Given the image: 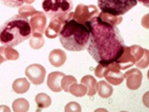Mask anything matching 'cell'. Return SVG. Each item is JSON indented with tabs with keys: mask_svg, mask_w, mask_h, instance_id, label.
Returning a JSON list of instances; mask_svg holds the SVG:
<instances>
[{
	"mask_svg": "<svg viewBox=\"0 0 149 112\" xmlns=\"http://www.w3.org/2000/svg\"><path fill=\"white\" fill-rule=\"evenodd\" d=\"M97 91L101 97L107 99V97L111 96L113 89H112V86L107 81H100L99 83H97Z\"/></svg>",
	"mask_w": 149,
	"mask_h": 112,
	"instance_id": "16",
	"label": "cell"
},
{
	"mask_svg": "<svg viewBox=\"0 0 149 112\" xmlns=\"http://www.w3.org/2000/svg\"><path fill=\"white\" fill-rule=\"evenodd\" d=\"M37 13V10L34 8L33 6H31L29 4H26V6H20L18 11V15L22 18H26L29 19V17H32L34 14Z\"/></svg>",
	"mask_w": 149,
	"mask_h": 112,
	"instance_id": "24",
	"label": "cell"
},
{
	"mask_svg": "<svg viewBox=\"0 0 149 112\" xmlns=\"http://www.w3.org/2000/svg\"><path fill=\"white\" fill-rule=\"evenodd\" d=\"M64 111L65 112H81L82 109H81V106L78 104L77 102H70V103H68V104L65 106Z\"/></svg>",
	"mask_w": 149,
	"mask_h": 112,
	"instance_id": "27",
	"label": "cell"
},
{
	"mask_svg": "<svg viewBox=\"0 0 149 112\" xmlns=\"http://www.w3.org/2000/svg\"><path fill=\"white\" fill-rule=\"evenodd\" d=\"M100 13L98 8L95 6H85V4H79L76 8V11L74 13V19L76 21L80 22L82 24H85L88 20H91L93 17L98 16Z\"/></svg>",
	"mask_w": 149,
	"mask_h": 112,
	"instance_id": "6",
	"label": "cell"
},
{
	"mask_svg": "<svg viewBox=\"0 0 149 112\" xmlns=\"http://www.w3.org/2000/svg\"><path fill=\"white\" fill-rule=\"evenodd\" d=\"M105 71H106V66H104V65H102V64H98V66H97L96 69H95V75H96V77L101 79V77H104Z\"/></svg>",
	"mask_w": 149,
	"mask_h": 112,
	"instance_id": "28",
	"label": "cell"
},
{
	"mask_svg": "<svg viewBox=\"0 0 149 112\" xmlns=\"http://www.w3.org/2000/svg\"><path fill=\"white\" fill-rule=\"evenodd\" d=\"M136 1H138V2L143 3L145 6H149V0H136Z\"/></svg>",
	"mask_w": 149,
	"mask_h": 112,
	"instance_id": "30",
	"label": "cell"
},
{
	"mask_svg": "<svg viewBox=\"0 0 149 112\" xmlns=\"http://www.w3.org/2000/svg\"><path fill=\"white\" fill-rule=\"evenodd\" d=\"M29 25L32 28V34H40L43 35L46 27V16L42 12L37 11L32 17H29Z\"/></svg>",
	"mask_w": 149,
	"mask_h": 112,
	"instance_id": "9",
	"label": "cell"
},
{
	"mask_svg": "<svg viewBox=\"0 0 149 112\" xmlns=\"http://www.w3.org/2000/svg\"><path fill=\"white\" fill-rule=\"evenodd\" d=\"M29 89V82L25 79V77H20L17 79L16 81H14L13 83V90L18 94H23L25 93Z\"/></svg>",
	"mask_w": 149,
	"mask_h": 112,
	"instance_id": "18",
	"label": "cell"
},
{
	"mask_svg": "<svg viewBox=\"0 0 149 112\" xmlns=\"http://www.w3.org/2000/svg\"><path fill=\"white\" fill-rule=\"evenodd\" d=\"M124 79H126V85L128 89L130 90H136L141 87L142 80H143V75L140 69L138 68H132L129 69L124 73Z\"/></svg>",
	"mask_w": 149,
	"mask_h": 112,
	"instance_id": "8",
	"label": "cell"
},
{
	"mask_svg": "<svg viewBox=\"0 0 149 112\" xmlns=\"http://www.w3.org/2000/svg\"><path fill=\"white\" fill-rule=\"evenodd\" d=\"M32 36L29 19L15 15L0 26V43L3 46L15 47Z\"/></svg>",
	"mask_w": 149,
	"mask_h": 112,
	"instance_id": "3",
	"label": "cell"
},
{
	"mask_svg": "<svg viewBox=\"0 0 149 112\" xmlns=\"http://www.w3.org/2000/svg\"><path fill=\"white\" fill-rule=\"evenodd\" d=\"M62 25H63V22L60 19L52 18L47 27L44 30V34L49 39H55V38L59 37V34H60V30L62 28Z\"/></svg>",
	"mask_w": 149,
	"mask_h": 112,
	"instance_id": "11",
	"label": "cell"
},
{
	"mask_svg": "<svg viewBox=\"0 0 149 112\" xmlns=\"http://www.w3.org/2000/svg\"><path fill=\"white\" fill-rule=\"evenodd\" d=\"M36 104L38 106V110L47 108L52 105V99L51 96L47 95L46 93H38L35 97Z\"/></svg>",
	"mask_w": 149,
	"mask_h": 112,
	"instance_id": "19",
	"label": "cell"
},
{
	"mask_svg": "<svg viewBox=\"0 0 149 112\" xmlns=\"http://www.w3.org/2000/svg\"><path fill=\"white\" fill-rule=\"evenodd\" d=\"M59 37L65 49L69 51H82L87 48L89 30L85 24L76 21L72 17L63 23Z\"/></svg>",
	"mask_w": 149,
	"mask_h": 112,
	"instance_id": "2",
	"label": "cell"
},
{
	"mask_svg": "<svg viewBox=\"0 0 149 112\" xmlns=\"http://www.w3.org/2000/svg\"><path fill=\"white\" fill-rule=\"evenodd\" d=\"M129 49L134 58V65L139 68H146L148 66V50L139 45L129 46Z\"/></svg>",
	"mask_w": 149,
	"mask_h": 112,
	"instance_id": "10",
	"label": "cell"
},
{
	"mask_svg": "<svg viewBox=\"0 0 149 112\" xmlns=\"http://www.w3.org/2000/svg\"><path fill=\"white\" fill-rule=\"evenodd\" d=\"M85 25L89 30L87 50L93 59L104 66L117 61L126 46L119 28L98 16L88 20Z\"/></svg>",
	"mask_w": 149,
	"mask_h": 112,
	"instance_id": "1",
	"label": "cell"
},
{
	"mask_svg": "<svg viewBox=\"0 0 149 112\" xmlns=\"http://www.w3.org/2000/svg\"><path fill=\"white\" fill-rule=\"evenodd\" d=\"M117 62L119 63V65H120L121 70H125L126 68H129V67H131L132 65H134V58H133V56L131 55L129 47L125 46L124 51H123V53L120 56V58L117 60Z\"/></svg>",
	"mask_w": 149,
	"mask_h": 112,
	"instance_id": "13",
	"label": "cell"
},
{
	"mask_svg": "<svg viewBox=\"0 0 149 112\" xmlns=\"http://www.w3.org/2000/svg\"><path fill=\"white\" fill-rule=\"evenodd\" d=\"M98 17L101 20H103L104 22H107V23L109 24H112V25H115V26H117V25H119V24L122 22V16H115V15H111V14H107V13H103V12H101V13L98 14Z\"/></svg>",
	"mask_w": 149,
	"mask_h": 112,
	"instance_id": "20",
	"label": "cell"
},
{
	"mask_svg": "<svg viewBox=\"0 0 149 112\" xmlns=\"http://www.w3.org/2000/svg\"><path fill=\"white\" fill-rule=\"evenodd\" d=\"M25 75L34 85H41L45 79L46 70L40 64H32L25 69Z\"/></svg>",
	"mask_w": 149,
	"mask_h": 112,
	"instance_id": "7",
	"label": "cell"
},
{
	"mask_svg": "<svg viewBox=\"0 0 149 112\" xmlns=\"http://www.w3.org/2000/svg\"><path fill=\"white\" fill-rule=\"evenodd\" d=\"M81 84L86 86L87 94L89 96H93L97 92V81L91 75H85L81 79Z\"/></svg>",
	"mask_w": 149,
	"mask_h": 112,
	"instance_id": "17",
	"label": "cell"
},
{
	"mask_svg": "<svg viewBox=\"0 0 149 112\" xmlns=\"http://www.w3.org/2000/svg\"><path fill=\"white\" fill-rule=\"evenodd\" d=\"M0 111H6V112H10V108L8 106H0Z\"/></svg>",
	"mask_w": 149,
	"mask_h": 112,
	"instance_id": "29",
	"label": "cell"
},
{
	"mask_svg": "<svg viewBox=\"0 0 149 112\" xmlns=\"http://www.w3.org/2000/svg\"><path fill=\"white\" fill-rule=\"evenodd\" d=\"M48 61L54 67H60L66 61V53L61 49H54L49 53Z\"/></svg>",
	"mask_w": 149,
	"mask_h": 112,
	"instance_id": "14",
	"label": "cell"
},
{
	"mask_svg": "<svg viewBox=\"0 0 149 112\" xmlns=\"http://www.w3.org/2000/svg\"><path fill=\"white\" fill-rule=\"evenodd\" d=\"M0 2L8 8H20L22 6L24 1L23 0H0Z\"/></svg>",
	"mask_w": 149,
	"mask_h": 112,
	"instance_id": "26",
	"label": "cell"
},
{
	"mask_svg": "<svg viewBox=\"0 0 149 112\" xmlns=\"http://www.w3.org/2000/svg\"><path fill=\"white\" fill-rule=\"evenodd\" d=\"M64 73L59 71H54L51 72L47 77V86L48 88L51 89L54 92H60L62 90L61 87V80L64 77Z\"/></svg>",
	"mask_w": 149,
	"mask_h": 112,
	"instance_id": "12",
	"label": "cell"
},
{
	"mask_svg": "<svg viewBox=\"0 0 149 112\" xmlns=\"http://www.w3.org/2000/svg\"><path fill=\"white\" fill-rule=\"evenodd\" d=\"M44 45V38L40 34H32L29 38V46L34 49H40Z\"/></svg>",
	"mask_w": 149,
	"mask_h": 112,
	"instance_id": "22",
	"label": "cell"
},
{
	"mask_svg": "<svg viewBox=\"0 0 149 112\" xmlns=\"http://www.w3.org/2000/svg\"><path fill=\"white\" fill-rule=\"evenodd\" d=\"M19 59V53L13 47L1 46L0 47V64L6 61H16Z\"/></svg>",
	"mask_w": 149,
	"mask_h": 112,
	"instance_id": "15",
	"label": "cell"
},
{
	"mask_svg": "<svg viewBox=\"0 0 149 112\" xmlns=\"http://www.w3.org/2000/svg\"><path fill=\"white\" fill-rule=\"evenodd\" d=\"M74 83H77V80H76V77H72V75H64L61 80L62 90L68 92L69 87H70L72 84H74Z\"/></svg>",
	"mask_w": 149,
	"mask_h": 112,
	"instance_id": "25",
	"label": "cell"
},
{
	"mask_svg": "<svg viewBox=\"0 0 149 112\" xmlns=\"http://www.w3.org/2000/svg\"><path fill=\"white\" fill-rule=\"evenodd\" d=\"M136 0H98V6L101 12L122 16L136 6Z\"/></svg>",
	"mask_w": 149,
	"mask_h": 112,
	"instance_id": "5",
	"label": "cell"
},
{
	"mask_svg": "<svg viewBox=\"0 0 149 112\" xmlns=\"http://www.w3.org/2000/svg\"><path fill=\"white\" fill-rule=\"evenodd\" d=\"M68 92H70V93L74 96L82 97V96H84L85 94H87V88H86V86L83 85V84H77V83H74V84H72V85L69 87Z\"/></svg>",
	"mask_w": 149,
	"mask_h": 112,
	"instance_id": "21",
	"label": "cell"
},
{
	"mask_svg": "<svg viewBox=\"0 0 149 112\" xmlns=\"http://www.w3.org/2000/svg\"><path fill=\"white\" fill-rule=\"evenodd\" d=\"M24 3H26V4H31V3H33L35 1V0H23Z\"/></svg>",
	"mask_w": 149,
	"mask_h": 112,
	"instance_id": "31",
	"label": "cell"
},
{
	"mask_svg": "<svg viewBox=\"0 0 149 112\" xmlns=\"http://www.w3.org/2000/svg\"><path fill=\"white\" fill-rule=\"evenodd\" d=\"M29 109V103L25 99H17L13 102V111L26 112Z\"/></svg>",
	"mask_w": 149,
	"mask_h": 112,
	"instance_id": "23",
	"label": "cell"
},
{
	"mask_svg": "<svg viewBox=\"0 0 149 112\" xmlns=\"http://www.w3.org/2000/svg\"><path fill=\"white\" fill-rule=\"evenodd\" d=\"M42 8L46 16L60 19L63 23L74 17L72 0H42Z\"/></svg>",
	"mask_w": 149,
	"mask_h": 112,
	"instance_id": "4",
	"label": "cell"
}]
</instances>
